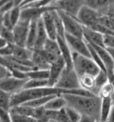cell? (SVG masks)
Listing matches in <instances>:
<instances>
[{
  "mask_svg": "<svg viewBox=\"0 0 114 122\" xmlns=\"http://www.w3.org/2000/svg\"><path fill=\"white\" fill-rule=\"evenodd\" d=\"M67 106L75 109L81 115L90 116L100 120V111L102 98L99 96H80L74 95H62Z\"/></svg>",
  "mask_w": 114,
  "mask_h": 122,
  "instance_id": "1",
  "label": "cell"
},
{
  "mask_svg": "<svg viewBox=\"0 0 114 122\" xmlns=\"http://www.w3.org/2000/svg\"><path fill=\"white\" fill-rule=\"evenodd\" d=\"M70 94V90H63L57 87H47L36 88V89H23L21 92L12 95L11 99V106H17L26 103V102L35 100V99L42 98L50 95H62Z\"/></svg>",
  "mask_w": 114,
  "mask_h": 122,
  "instance_id": "2",
  "label": "cell"
},
{
  "mask_svg": "<svg viewBox=\"0 0 114 122\" xmlns=\"http://www.w3.org/2000/svg\"><path fill=\"white\" fill-rule=\"evenodd\" d=\"M72 61L73 69L78 74V78L84 75H90L95 77L102 71L90 57L72 53Z\"/></svg>",
  "mask_w": 114,
  "mask_h": 122,
  "instance_id": "3",
  "label": "cell"
},
{
  "mask_svg": "<svg viewBox=\"0 0 114 122\" xmlns=\"http://www.w3.org/2000/svg\"><path fill=\"white\" fill-rule=\"evenodd\" d=\"M65 30V34L84 38V26L78 20L76 17L65 13L63 11L57 10Z\"/></svg>",
  "mask_w": 114,
  "mask_h": 122,
  "instance_id": "4",
  "label": "cell"
},
{
  "mask_svg": "<svg viewBox=\"0 0 114 122\" xmlns=\"http://www.w3.org/2000/svg\"><path fill=\"white\" fill-rule=\"evenodd\" d=\"M54 87L63 90H73V89L81 88L79 78L76 73V71H74V69L68 70L65 68Z\"/></svg>",
  "mask_w": 114,
  "mask_h": 122,
  "instance_id": "5",
  "label": "cell"
},
{
  "mask_svg": "<svg viewBox=\"0 0 114 122\" xmlns=\"http://www.w3.org/2000/svg\"><path fill=\"white\" fill-rule=\"evenodd\" d=\"M100 17L101 14L97 11L92 9L87 5H84L79 10L76 18L84 27L92 29L99 22Z\"/></svg>",
  "mask_w": 114,
  "mask_h": 122,
  "instance_id": "6",
  "label": "cell"
},
{
  "mask_svg": "<svg viewBox=\"0 0 114 122\" xmlns=\"http://www.w3.org/2000/svg\"><path fill=\"white\" fill-rule=\"evenodd\" d=\"M51 5H53L55 10L63 11L74 17H77L79 10L86 5V0H58Z\"/></svg>",
  "mask_w": 114,
  "mask_h": 122,
  "instance_id": "7",
  "label": "cell"
},
{
  "mask_svg": "<svg viewBox=\"0 0 114 122\" xmlns=\"http://www.w3.org/2000/svg\"><path fill=\"white\" fill-rule=\"evenodd\" d=\"M86 5L97 11L101 16L114 17V0H86Z\"/></svg>",
  "mask_w": 114,
  "mask_h": 122,
  "instance_id": "8",
  "label": "cell"
},
{
  "mask_svg": "<svg viewBox=\"0 0 114 122\" xmlns=\"http://www.w3.org/2000/svg\"><path fill=\"white\" fill-rule=\"evenodd\" d=\"M28 79H19L10 76L0 79V89L13 95L24 89V86Z\"/></svg>",
  "mask_w": 114,
  "mask_h": 122,
  "instance_id": "9",
  "label": "cell"
},
{
  "mask_svg": "<svg viewBox=\"0 0 114 122\" xmlns=\"http://www.w3.org/2000/svg\"><path fill=\"white\" fill-rule=\"evenodd\" d=\"M65 40L67 42L69 47L71 48V50L72 51V53H76V54H81V55H84L87 57H90V52H89L88 45L84 38L65 34Z\"/></svg>",
  "mask_w": 114,
  "mask_h": 122,
  "instance_id": "10",
  "label": "cell"
},
{
  "mask_svg": "<svg viewBox=\"0 0 114 122\" xmlns=\"http://www.w3.org/2000/svg\"><path fill=\"white\" fill-rule=\"evenodd\" d=\"M30 22L20 20L13 29L14 36V44L19 46L26 47L28 34L30 30Z\"/></svg>",
  "mask_w": 114,
  "mask_h": 122,
  "instance_id": "11",
  "label": "cell"
},
{
  "mask_svg": "<svg viewBox=\"0 0 114 122\" xmlns=\"http://www.w3.org/2000/svg\"><path fill=\"white\" fill-rule=\"evenodd\" d=\"M66 68V63L62 57H60L55 62L50 65L49 68V78H48V86L50 87H54L59 78L62 74Z\"/></svg>",
  "mask_w": 114,
  "mask_h": 122,
  "instance_id": "12",
  "label": "cell"
},
{
  "mask_svg": "<svg viewBox=\"0 0 114 122\" xmlns=\"http://www.w3.org/2000/svg\"><path fill=\"white\" fill-rule=\"evenodd\" d=\"M54 10H48L45 12L42 15V20H43L44 27L46 29V31L47 33L48 38L49 39H57V31L55 28V22H54Z\"/></svg>",
  "mask_w": 114,
  "mask_h": 122,
  "instance_id": "13",
  "label": "cell"
},
{
  "mask_svg": "<svg viewBox=\"0 0 114 122\" xmlns=\"http://www.w3.org/2000/svg\"><path fill=\"white\" fill-rule=\"evenodd\" d=\"M88 44H90V43H88ZM90 45L95 49V51L98 53L99 56L101 57L104 66H105V69L107 71L108 75L114 74V60L112 56H111V54H110V52L104 47H101V46H95V45L93 44Z\"/></svg>",
  "mask_w": 114,
  "mask_h": 122,
  "instance_id": "14",
  "label": "cell"
},
{
  "mask_svg": "<svg viewBox=\"0 0 114 122\" xmlns=\"http://www.w3.org/2000/svg\"><path fill=\"white\" fill-rule=\"evenodd\" d=\"M57 42L59 45L61 51V56L64 60L66 63V69L72 70L73 69V61H72V51L69 47L65 38H62L60 37H57Z\"/></svg>",
  "mask_w": 114,
  "mask_h": 122,
  "instance_id": "15",
  "label": "cell"
},
{
  "mask_svg": "<svg viewBox=\"0 0 114 122\" xmlns=\"http://www.w3.org/2000/svg\"><path fill=\"white\" fill-rule=\"evenodd\" d=\"M104 37V35L100 33V32L91 30L89 28L84 27V39L88 43L105 48Z\"/></svg>",
  "mask_w": 114,
  "mask_h": 122,
  "instance_id": "16",
  "label": "cell"
},
{
  "mask_svg": "<svg viewBox=\"0 0 114 122\" xmlns=\"http://www.w3.org/2000/svg\"><path fill=\"white\" fill-rule=\"evenodd\" d=\"M48 39V36L46 31V29L44 27V23L42 19L37 20V41L34 50H42L44 48V46L46 42ZM33 50V51H34Z\"/></svg>",
  "mask_w": 114,
  "mask_h": 122,
  "instance_id": "17",
  "label": "cell"
},
{
  "mask_svg": "<svg viewBox=\"0 0 114 122\" xmlns=\"http://www.w3.org/2000/svg\"><path fill=\"white\" fill-rule=\"evenodd\" d=\"M31 61L35 70H49L50 65L41 53V50H34L32 53Z\"/></svg>",
  "mask_w": 114,
  "mask_h": 122,
  "instance_id": "18",
  "label": "cell"
},
{
  "mask_svg": "<svg viewBox=\"0 0 114 122\" xmlns=\"http://www.w3.org/2000/svg\"><path fill=\"white\" fill-rule=\"evenodd\" d=\"M113 106V102L111 97L102 98L100 111V120L101 121H108L110 118L111 109Z\"/></svg>",
  "mask_w": 114,
  "mask_h": 122,
  "instance_id": "19",
  "label": "cell"
},
{
  "mask_svg": "<svg viewBox=\"0 0 114 122\" xmlns=\"http://www.w3.org/2000/svg\"><path fill=\"white\" fill-rule=\"evenodd\" d=\"M67 106V102L62 95H55L54 98L51 99L47 104L45 109L47 111H60Z\"/></svg>",
  "mask_w": 114,
  "mask_h": 122,
  "instance_id": "20",
  "label": "cell"
},
{
  "mask_svg": "<svg viewBox=\"0 0 114 122\" xmlns=\"http://www.w3.org/2000/svg\"><path fill=\"white\" fill-rule=\"evenodd\" d=\"M37 20H33L30 22V30L28 34L27 43H26V47L33 51L36 46V41H37Z\"/></svg>",
  "mask_w": 114,
  "mask_h": 122,
  "instance_id": "21",
  "label": "cell"
},
{
  "mask_svg": "<svg viewBox=\"0 0 114 122\" xmlns=\"http://www.w3.org/2000/svg\"><path fill=\"white\" fill-rule=\"evenodd\" d=\"M79 83L81 88L85 90L90 91L96 95V88H95V77L90 75H84L79 77Z\"/></svg>",
  "mask_w": 114,
  "mask_h": 122,
  "instance_id": "22",
  "label": "cell"
},
{
  "mask_svg": "<svg viewBox=\"0 0 114 122\" xmlns=\"http://www.w3.org/2000/svg\"><path fill=\"white\" fill-rule=\"evenodd\" d=\"M34 111L35 109L31 108L30 106L26 104H21L12 107L10 110V112L12 114H18V115H23V116H30L33 118Z\"/></svg>",
  "mask_w": 114,
  "mask_h": 122,
  "instance_id": "23",
  "label": "cell"
},
{
  "mask_svg": "<svg viewBox=\"0 0 114 122\" xmlns=\"http://www.w3.org/2000/svg\"><path fill=\"white\" fill-rule=\"evenodd\" d=\"M27 76L29 79H47L49 78V70H31L28 71Z\"/></svg>",
  "mask_w": 114,
  "mask_h": 122,
  "instance_id": "24",
  "label": "cell"
},
{
  "mask_svg": "<svg viewBox=\"0 0 114 122\" xmlns=\"http://www.w3.org/2000/svg\"><path fill=\"white\" fill-rule=\"evenodd\" d=\"M45 51L48 52L50 54H53L54 55L57 56H61V51L60 47H59V45L57 40H54V39H47V41L46 42V44L44 46L43 48Z\"/></svg>",
  "mask_w": 114,
  "mask_h": 122,
  "instance_id": "25",
  "label": "cell"
},
{
  "mask_svg": "<svg viewBox=\"0 0 114 122\" xmlns=\"http://www.w3.org/2000/svg\"><path fill=\"white\" fill-rule=\"evenodd\" d=\"M49 86L47 79H28L24 86V89H36Z\"/></svg>",
  "mask_w": 114,
  "mask_h": 122,
  "instance_id": "26",
  "label": "cell"
},
{
  "mask_svg": "<svg viewBox=\"0 0 114 122\" xmlns=\"http://www.w3.org/2000/svg\"><path fill=\"white\" fill-rule=\"evenodd\" d=\"M109 82V76L106 71H101L95 76V88H96V95L98 96V92L104 85Z\"/></svg>",
  "mask_w": 114,
  "mask_h": 122,
  "instance_id": "27",
  "label": "cell"
},
{
  "mask_svg": "<svg viewBox=\"0 0 114 122\" xmlns=\"http://www.w3.org/2000/svg\"><path fill=\"white\" fill-rule=\"evenodd\" d=\"M54 96H55V95H50V96H46V97H42V98L35 99V100L30 101V102H26V103H23V104H26V105H28V106H30V107L34 108V109L40 108V107H45V105L47 104L51 99L54 98Z\"/></svg>",
  "mask_w": 114,
  "mask_h": 122,
  "instance_id": "28",
  "label": "cell"
},
{
  "mask_svg": "<svg viewBox=\"0 0 114 122\" xmlns=\"http://www.w3.org/2000/svg\"><path fill=\"white\" fill-rule=\"evenodd\" d=\"M11 99H12L11 94H8L6 92L3 91L2 89H0V108L10 111L12 108Z\"/></svg>",
  "mask_w": 114,
  "mask_h": 122,
  "instance_id": "29",
  "label": "cell"
},
{
  "mask_svg": "<svg viewBox=\"0 0 114 122\" xmlns=\"http://www.w3.org/2000/svg\"><path fill=\"white\" fill-rule=\"evenodd\" d=\"M54 22H55V28H56L57 35L58 37L62 38H65V30L62 23V20L61 19L60 15L58 14L57 10L54 11Z\"/></svg>",
  "mask_w": 114,
  "mask_h": 122,
  "instance_id": "30",
  "label": "cell"
},
{
  "mask_svg": "<svg viewBox=\"0 0 114 122\" xmlns=\"http://www.w3.org/2000/svg\"><path fill=\"white\" fill-rule=\"evenodd\" d=\"M114 93V87L112 84L109 81L106 84L104 85L103 87L101 88L99 92H98V96L100 98H105V97H111V95H113Z\"/></svg>",
  "mask_w": 114,
  "mask_h": 122,
  "instance_id": "31",
  "label": "cell"
},
{
  "mask_svg": "<svg viewBox=\"0 0 114 122\" xmlns=\"http://www.w3.org/2000/svg\"><path fill=\"white\" fill-rule=\"evenodd\" d=\"M21 14V7L20 6H14L12 10L9 11L11 21H12V24L14 27L20 21Z\"/></svg>",
  "mask_w": 114,
  "mask_h": 122,
  "instance_id": "32",
  "label": "cell"
},
{
  "mask_svg": "<svg viewBox=\"0 0 114 122\" xmlns=\"http://www.w3.org/2000/svg\"><path fill=\"white\" fill-rule=\"evenodd\" d=\"M66 112H67L70 122H78L80 120L82 115L78 112H77L75 109L71 108L70 106H66Z\"/></svg>",
  "mask_w": 114,
  "mask_h": 122,
  "instance_id": "33",
  "label": "cell"
},
{
  "mask_svg": "<svg viewBox=\"0 0 114 122\" xmlns=\"http://www.w3.org/2000/svg\"><path fill=\"white\" fill-rule=\"evenodd\" d=\"M0 36L3 37L8 44H14V36L13 30H8V29L3 28Z\"/></svg>",
  "mask_w": 114,
  "mask_h": 122,
  "instance_id": "34",
  "label": "cell"
},
{
  "mask_svg": "<svg viewBox=\"0 0 114 122\" xmlns=\"http://www.w3.org/2000/svg\"><path fill=\"white\" fill-rule=\"evenodd\" d=\"M12 122H37V121L34 118L30 117V116L12 114Z\"/></svg>",
  "mask_w": 114,
  "mask_h": 122,
  "instance_id": "35",
  "label": "cell"
},
{
  "mask_svg": "<svg viewBox=\"0 0 114 122\" xmlns=\"http://www.w3.org/2000/svg\"><path fill=\"white\" fill-rule=\"evenodd\" d=\"M104 41L105 48H107V49H113L114 50V35H104Z\"/></svg>",
  "mask_w": 114,
  "mask_h": 122,
  "instance_id": "36",
  "label": "cell"
},
{
  "mask_svg": "<svg viewBox=\"0 0 114 122\" xmlns=\"http://www.w3.org/2000/svg\"><path fill=\"white\" fill-rule=\"evenodd\" d=\"M2 23H3V27L5 28V29H8V30H13L14 29V26H13L10 19L9 12L2 14Z\"/></svg>",
  "mask_w": 114,
  "mask_h": 122,
  "instance_id": "37",
  "label": "cell"
},
{
  "mask_svg": "<svg viewBox=\"0 0 114 122\" xmlns=\"http://www.w3.org/2000/svg\"><path fill=\"white\" fill-rule=\"evenodd\" d=\"M0 121L12 122V114H11L10 111L0 108Z\"/></svg>",
  "mask_w": 114,
  "mask_h": 122,
  "instance_id": "38",
  "label": "cell"
},
{
  "mask_svg": "<svg viewBox=\"0 0 114 122\" xmlns=\"http://www.w3.org/2000/svg\"><path fill=\"white\" fill-rule=\"evenodd\" d=\"M10 76H12L11 75V71L7 68H5V66L0 64V79H3L5 78L10 77Z\"/></svg>",
  "mask_w": 114,
  "mask_h": 122,
  "instance_id": "39",
  "label": "cell"
},
{
  "mask_svg": "<svg viewBox=\"0 0 114 122\" xmlns=\"http://www.w3.org/2000/svg\"><path fill=\"white\" fill-rule=\"evenodd\" d=\"M97 120L94 118H92L90 116H86V115H82L81 116V119L78 122H96Z\"/></svg>",
  "mask_w": 114,
  "mask_h": 122,
  "instance_id": "40",
  "label": "cell"
},
{
  "mask_svg": "<svg viewBox=\"0 0 114 122\" xmlns=\"http://www.w3.org/2000/svg\"><path fill=\"white\" fill-rule=\"evenodd\" d=\"M7 45H8V43H7L6 41L4 39L3 37L0 36V49H2V48L5 47Z\"/></svg>",
  "mask_w": 114,
  "mask_h": 122,
  "instance_id": "41",
  "label": "cell"
},
{
  "mask_svg": "<svg viewBox=\"0 0 114 122\" xmlns=\"http://www.w3.org/2000/svg\"><path fill=\"white\" fill-rule=\"evenodd\" d=\"M14 4V6H21L22 4L25 2V0H13Z\"/></svg>",
  "mask_w": 114,
  "mask_h": 122,
  "instance_id": "42",
  "label": "cell"
},
{
  "mask_svg": "<svg viewBox=\"0 0 114 122\" xmlns=\"http://www.w3.org/2000/svg\"><path fill=\"white\" fill-rule=\"evenodd\" d=\"M109 122H114V104L112 106V109H111V114H110V118H109Z\"/></svg>",
  "mask_w": 114,
  "mask_h": 122,
  "instance_id": "43",
  "label": "cell"
},
{
  "mask_svg": "<svg viewBox=\"0 0 114 122\" xmlns=\"http://www.w3.org/2000/svg\"><path fill=\"white\" fill-rule=\"evenodd\" d=\"M12 0H0V9H2L6 4H8Z\"/></svg>",
  "mask_w": 114,
  "mask_h": 122,
  "instance_id": "44",
  "label": "cell"
},
{
  "mask_svg": "<svg viewBox=\"0 0 114 122\" xmlns=\"http://www.w3.org/2000/svg\"><path fill=\"white\" fill-rule=\"evenodd\" d=\"M3 23H2V15H0V35H1V31L3 29Z\"/></svg>",
  "mask_w": 114,
  "mask_h": 122,
  "instance_id": "45",
  "label": "cell"
},
{
  "mask_svg": "<svg viewBox=\"0 0 114 122\" xmlns=\"http://www.w3.org/2000/svg\"><path fill=\"white\" fill-rule=\"evenodd\" d=\"M96 122H109V121H101V120H97Z\"/></svg>",
  "mask_w": 114,
  "mask_h": 122,
  "instance_id": "46",
  "label": "cell"
},
{
  "mask_svg": "<svg viewBox=\"0 0 114 122\" xmlns=\"http://www.w3.org/2000/svg\"><path fill=\"white\" fill-rule=\"evenodd\" d=\"M49 122H56V121H54V120H50Z\"/></svg>",
  "mask_w": 114,
  "mask_h": 122,
  "instance_id": "47",
  "label": "cell"
},
{
  "mask_svg": "<svg viewBox=\"0 0 114 122\" xmlns=\"http://www.w3.org/2000/svg\"><path fill=\"white\" fill-rule=\"evenodd\" d=\"M0 122H1V121H0Z\"/></svg>",
  "mask_w": 114,
  "mask_h": 122,
  "instance_id": "48",
  "label": "cell"
}]
</instances>
